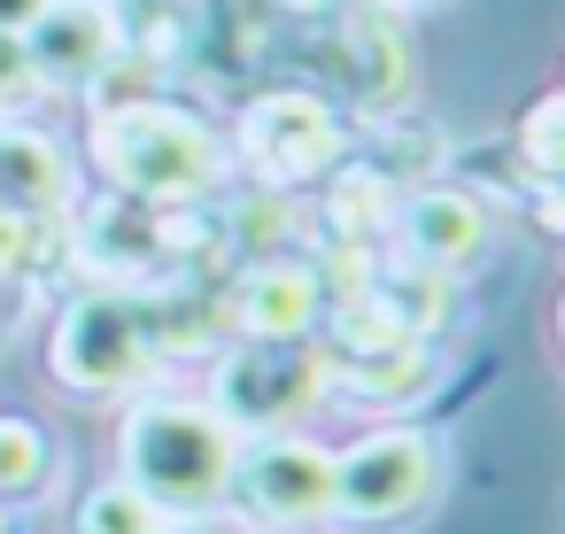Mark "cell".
Returning <instances> with one entry per match:
<instances>
[{
	"mask_svg": "<svg viewBox=\"0 0 565 534\" xmlns=\"http://www.w3.org/2000/svg\"><path fill=\"white\" fill-rule=\"evenodd\" d=\"M117 47H125V32H117V17L102 9V0H47V17L32 24L40 71L63 78V86H94L117 63Z\"/></svg>",
	"mask_w": 565,
	"mask_h": 534,
	"instance_id": "cell-12",
	"label": "cell"
},
{
	"mask_svg": "<svg viewBox=\"0 0 565 534\" xmlns=\"http://www.w3.org/2000/svg\"><path fill=\"white\" fill-rule=\"evenodd\" d=\"M171 519L140 495V488H125V480H109V488H94L86 503H78V534H163Z\"/></svg>",
	"mask_w": 565,
	"mask_h": 534,
	"instance_id": "cell-16",
	"label": "cell"
},
{
	"mask_svg": "<svg viewBox=\"0 0 565 534\" xmlns=\"http://www.w3.org/2000/svg\"><path fill=\"white\" fill-rule=\"evenodd\" d=\"M519 163L534 171V186L565 179V86H550L542 102H526V117H519Z\"/></svg>",
	"mask_w": 565,
	"mask_h": 534,
	"instance_id": "cell-15",
	"label": "cell"
},
{
	"mask_svg": "<svg viewBox=\"0 0 565 534\" xmlns=\"http://www.w3.org/2000/svg\"><path fill=\"white\" fill-rule=\"evenodd\" d=\"M441 349L434 341H387V349H349V356H326V395L341 403H372V410H411L441 387Z\"/></svg>",
	"mask_w": 565,
	"mask_h": 534,
	"instance_id": "cell-11",
	"label": "cell"
},
{
	"mask_svg": "<svg viewBox=\"0 0 565 534\" xmlns=\"http://www.w3.org/2000/svg\"><path fill=\"white\" fill-rule=\"evenodd\" d=\"M326 318V279L310 256H256L241 264V279L225 287V325L233 341H318Z\"/></svg>",
	"mask_w": 565,
	"mask_h": 534,
	"instance_id": "cell-9",
	"label": "cell"
},
{
	"mask_svg": "<svg viewBox=\"0 0 565 534\" xmlns=\"http://www.w3.org/2000/svg\"><path fill=\"white\" fill-rule=\"evenodd\" d=\"M557 333H565V302H557Z\"/></svg>",
	"mask_w": 565,
	"mask_h": 534,
	"instance_id": "cell-21",
	"label": "cell"
},
{
	"mask_svg": "<svg viewBox=\"0 0 565 534\" xmlns=\"http://www.w3.org/2000/svg\"><path fill=\"white\" fill-rule=\"evenodd\" d=\"M94 163L125 202H148V210H194L225 186V140L210 132V117L163 94L109 102L94 117Z\"/></svg>",
	"mask_w": 565,
	"mask_h": 534,
	"instance_id": "cell-1",
	"label": "cell"
},
{
	"mask_svg": "<svg viewBox=\"0 0 565 534\" xmlns=\"http://www.w3.org/2000/svg\"><path fill=\"white\" fill-rule=\"evenodd\" d=\"M47 480V434L9 418L0 426V488H40Z\"/></svg>",
	"mask_w": 565,
	"mask_h": 534,
	"instance_id": "cell-17",
	"label": "cell"
},
{
	"mask_svg": "<svg viewBox=\"0 0 565 534\" xmlns=\"http://www.w3.org/2000/svg\"><path fill=\"white\" fill-rule=\"evenodd\" d=\"M387 9H441V0H387Z\"/></svg>",
	"mask_w": 565,
	"mask_h": 534,
	"instance_id": "cell-20",
	"label": "cell"
},
{
	"mask_svg": "<svg viewBox=\"0 0 565 534\" xmlns=\"http://www.w3.org/2000/svg\"><path fill=\"white\" fill-rule=\"evenodd\" d=\"M434 495H441V441L426 426H372L333 457L326 519L356 534H387V526H411Z\"/></svg>",
	"mask_w": 565,
	"mask_h": 534,
	"instance_id": "cell-4",
	"label": "cell"
},
{
	"mask_svg": "<svg viewBox=\"0 0 565 534\" xmlns=\"http://www.w3.org/2000/svg\"><path fill=\"white\" fill-rule=\"evenodd\" d=\"M534 217L565 241V179H557V186H534Z\"/></svg>",
	"mask_w": 565,
	"mask_h": 534,
	"instance_id": "cell-18",
	"label": "cell"
},
{
	"mask_svg": "<svg viewBox=\"0 0 565 534\" xmlns=\"http://www.w3.org/2000/svg\"><path fill=\"white\" fill-rule=\"evenodd\" d=\"M287 233H295V202L271 194V186H241L225 210H217V241L256 264V256H287Z\"/></svg>",
	"mask_w": 565,
	"mask_h": 534,
	"instance_id": "cell-14",
	"label": "cell"
},
{
	"mask_svg": "<svg viewBox=\"0 0 565 534\" xmlns=\"http://www.w3.org/2000/svg\"><path fill=\"white\" fill-rule=\"evenodd\" d=\"M156 325H148V302H125V295H86L63 310V333H55V380L86 387V395H125V387H148L156 372Z\"/></svg>",
	"mask_w": 565,
	"mask_h": 534,
	"instance_id": "cell-6",
	"label": "cell"
},
{
	"mask_svg": "<svg viewBox=\"0 0 565 534\" xmlns=\"http://www.w3.org/2000/svg\"><path fill=\"white\" fill-rule=\"evenodd\" d=\"M310 403H326L318 341H225V356L210 372V410L233 434H287Z\"/></svg>",
	"mask_w": 565,
	"mask_h": 534,
	"instance_id": "cell-5",
	"label": "cell"
},
{
	"mask_svg": "<svg viewBox=\"0 0 565 534\" xmlns=\"http://www.w3.org/2000/svg\"><path fill=\"white\" fill-rule=\"evenodd\" d=\"M47 17V0H0V32H32Z\"/></svg>",
	"mask_w": 565,
	"mask_h": 534,
	"instance_id": "cell-19",
	"label": "cell"
},
{
	"mask_svg": "<svg viewBox=\"0 0 565 534\" xmlns=\"http://www.w3.org/2000/svg\"><path fill=\"white\" fill-rule=\"evenodd\" d=\"M233 163L271 194L318 186L333 163H349V117L318 86H256L233 117Z\"/></svg>",
	"mask_w": 565,
	"mask_h": 534,
	"instance_id": "cell-3",
	"label": "cell"
},
{
	"mask_svg": "<svg viewBox=\"0 0 565 534\" xmlns=\"http://www.w3.org/2000/svg\"><path fill=\"white\" fill-rule=\"evenodd\" d=\"M318 186H326V233L333 241L387 248V225H395V202H403L395 171H380V163H333Z\"/></svg>",
	"mask_w": 565,
	"mask_h": 534,
	"instance_id": "cell-13",
	"label": "cell"
},
{
	"mask_svg": "<svg viewBox=\"0 0 565 534\" xmlns=\"http://www.w3.org/2000/svg\"><path fill=\"white\" fill-rule=\"evenodd\" d=\"M241 434L194 395H140L125 410V488H140L163 519H194L233 495Z\"/></svg>",
	"mask_w": 565,
	"mask_h": 534,
	"instance_id": "cell-2",
	"label": "cell"
},
{
	"mask_svg": "<svg viewBox=\"0 0 565 534\" xmlns=\"http://www.w3.org/2000/svg\"><path fill=\"white\" fill-rule=\"evenodd\" d=\"M387 248L403 264H426L441 279L472 271L488 256V202L472 186H411L395 202V225H387Z\"/></svg>",
	"mask_w": 565,
	"mask_h": 534,
	"instance_id": "cell-10",
	"label": "cell"
},
{
	"mask_svg": "<svg viewBox=\"0 0 565 534\" xmlns=\"http://www.w3.org/2000/svg\"><path fill=\"white\" fill-rule=\"evenodd\" d=\"M333 24V109L387 117L411 94V47H403V9L364 0V9H326Z\"/></svg>",
	"mask_w": 565,
	"mask_h": 534,
	"instance_id": "cell-8",
	"label": "cell"
},
{
	"mask_svg": "<svg viewBox=\"0 0 565 534\" xmlns=\"http://www.w3.org/2000/svg\"><path fill=\"white\" fill-rule=\"evenodd\" d=\"M233 503H241L256 526H318L326 503H333V449L302 441L295 426H287V434H256V441H241Z\"/></svg>",
	"mask_w": 565,
	"mask_h": 534,
	"instance_id": "cell-7",
	"label": "cell"
}]
</instances>
